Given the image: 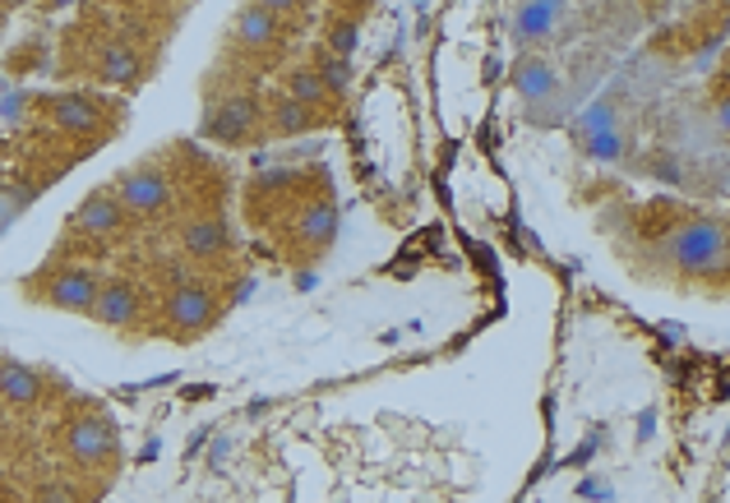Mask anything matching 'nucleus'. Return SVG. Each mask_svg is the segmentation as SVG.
<instances>
[{"label":"nucleus","mask_w":730,"mask_h":503,"mask_svg":"<svg viewBox=\"0 0 730 503\" xmlns=\"http://www.w3.org/2000/svg\"><path fill=\"white\" fill-rule=\"evenodd\" d=\"M180 250L199 263H213L222 254H231V222L222 213H195L180 227Z\"/></svg>","instance_id":"obj_9"},{"label":"nucleus","mask_w":730,"mask_h":503,"mask_svg":"<svg viewBox=\"0 0 730 503\" xmlns=\"http://www.w3.org/2000/svg\"><path fill=\"white\" fill-rule=\"evenodd\" d=\"M717 116H721V129L730 135V93H726V97H717Z\"/></svg>","instance_id":"obj_21"},{"label":"nucleus","mask_w":730,"mask_h":503,"mask_svg":"<svg viewBox=\"0 0 730 503\" xmlns=\"http://www.w3.org/2000/svg\"><path fill=\"white\" fill-rule=\"evenodd\" d=\"M666 254L675 269H685L693 277H721L730 269V227L698 213L666 235Z\"/></svg>","instance_id":"obj_1"},{"label":"nucleus","mask_w":730,"mask_h":503,"mask_svg":"<svg viewBox=\"0 0 730 503\" xmlns=\"http://www.w3.org/2000/svg\"><path fill=\"white\" fill-rule=\"evenodd\" d=\"M721 6H726V10H730V0H721Z\"/></svg>","instance_id":"obj_25"},{"label":"nucleus","mask_w":730,"mask_h":503,"mask_svg":"<svg viewBox=\"0 0 730 503\" xmlns=\"http://www.w3.org/2000/svg\"><path fill=\"white\" fill-rule=\"evenodd\" d=\"M97 291H102V277H97L93 269H84V263H65V269H56V273H51V277L38 286V296H42L51 310L93 314Z\"/></svg>","instance_id":"obj_5"},{"label":"nucleus","mask_w":730,"mask_h":503,"mask_svg":"<svg viewBox=\"0 0 730 503\" xmlns=\"http://www.w3.org/2000/svg\"><path fill=\"white\" fill-rule=\"evenodd\" d=\"M93 74L102 78V84H112V88H135L148 70H144V56H139L135 46L121 42V38H112V42H102V46H97Z\"/></svg>","instance_id":"obj_11"},{"label":"nucleus","mask_w":730,"mask_h":503,"mask_svg":"<svg viewBox=\"0 0 730 503\" xmlns=\"http://www.w3.org/2000/svg\"><path fill=\"white\" fill-rule=\"evenodd\" d=\"M320 120H324L320 112H310L305 102L286 97V93L269 107V129H273V135H305V129H315Z\"/></svg>","instance_id":"obj_17"},{"label":"nucleus","mask_w":730,"mask_h":503,"mask_svg":"<svg viewBox=\"0 0 730 503\" xmlns=\"http://www.w3.org/2000/svg\"><path fill=\"white\" fill-rule=\"evenodd\" d=\"M560 14H564V0H528V6L513 14V38H518V42H541V38H551V29L560 23Z\"/></svg>","instance_id":"obj_16"},{"label":"nucleus","mask_w":730,"mask_h":503,"mask_svg":"<svg viewBox=\"0 0 730 503\" xmlns=\"http://www.w3.org/2000/svg\"><path fill=\"white\" fill-rule=\"evenodd\" d=\"M6 218H10V203L0 199V231H6Z\"/></svg>","instance_id":"obj_23"},{"label":"nucleus","mask_w":730,"mask_h":503,"mask_svg":"<svg viewBox=\"0 0 730 503\" xmlns=\"http://www.w3.org/2000/svg\"><path fill=\"white\" fill-rule=\"evenodd\" d=\"M23 6V0H0V10H19Z\"/></svg>","instance_id":"obj_24"},{"label":"nucleus","mask_w":730,"mask_h":503,"mask_svg":"<svg viewBox=\"0 0 730 503\" xmlns=\"http://www.w3.org/2000/svg\"><path fill=\"white\" fill-rule=\"evenodd\" d=\"M259 97H222L213 102V107L204 112V135L208 139H218V144H231V148H241L254 139V129H259Z\"/></svg>","instance_id":"obj_6"},{"label":"nucleus","mask_w":730,"mask_h":503,"mask_svg":"<svg viewBox=\"0 0 730 503\" xmlns=\"http://www.w3.org/2000/svg\"><path fill=\"white\" fill-rule=\"evenodd\" d=\"M112 195L121 199V208L129 218H158L171 208V176L158 163H139V167H125L112 185Z\"/></svg>","instance_id":"obj_2"},{"label":"nucleus","mask_w":730,"mask_h":503,"mask_svg":"<svg viewBox=\"0 0 730 503\" xmlns=\"http://www.w3.org/2000/svg\"><path fill=\"white\" fill-rule=\"evenodd\" d=\"M163 319L176 337H199L213 328L218 319V301H213V291L199 286V282H180L167 291V301H163Z\"/></svg>","instance_id":"obj_3"},{"label":"nucleus","mask_w":730,"mask_h":503,"mask_svg":"<svg viewBox=\"0 0 730 503\" xmlns=\"http://www.w3.org/2000/svg\"><path fill=\"white\" fill-rule=\"evenodd\" d=\"M88 319L102 328H135L144 319V291L125 277H102L97 305H93Z\"/></svg>","instance_id":"obj_7"},{"label":"nucleus","mask_w":730,"mask_h":503,"mask_svg":"<svg viewBox=\"0 0 730 503\" xmlns=\"http://www.w3.org/2000/svg\"><path fill=\"white\" fill-rule=\"evenodd\" d=\"M42 503H74L70 485H42Z\"/></svg>","instance_id":"obj_20"},{"label":"nucleus","mask_w":730,"mask_h":503,"mask_svg":"<svg viewBox=\"0 0 730 503\" xmlns=\"http://www.w3.org/2000/svg\"><path fill=\"white\" fill-rule=\"evenodd\" d=\"M46 116L56 120L65 135H80V139H97L102 129H112V112H121L116 102H102V97H88V93H61V97H46L42 102Z\"/></svg>","instance_id":"obj_4"},{"label":"nucleus","mask_w":730,"mask_h":503,"mask_svg":"<svg viewBox=\"0 0 730 503\" xmlns=\"http://www.w3.org/2000/svg\"><path fill=\"white\" fill-rule=\"evenodd\" d=\"M333 231H337V208H333V195H315L310 203H301L296 213V241L305 250H328L333 245Z\"/></svg>","instance_id":"obj_14"},{"label":"nucleus","mask_w":730,"mask_h":503,"mask_svg":"<svg viewBox=\"0 0 730 503\" xmlns=\"http://www.w3.org/2000/svg\"><path fill=\"white\" fill-rule=\"evenodd\" d=\"M513 84H518V93H523V97L532 102V107H536V102H545V97L555 93V84H560V78H555V70H551V61L528 56L523 65L513 70Z\"/></svg>","instance_id":"obj_18"},{"label":"nucleus","mask_w":730,"mask_h":503,"mask_svg":"<svg viewBox=\"0 0 730 503\" xmlns=\"http://www.w3.org/2000/svg\"><path fill=\"white\" fill-rule=\"evenodd\" d=\"M46 10H65V6H74V0H42Z\"/></svg>","instance_id":"obj_22"},{"label":"nucleus","mask_w":730,"mask_h":503,"mask_svg":"<svg viewBox=\"0 0 730 503\" xmlns=\"http://www.w3.org/2000/svg\"><path fill=\"white\" fill-rule=\"evenodd\" d=\"M254 6H264V10H269V14H278V19H286V14L301 19L310 0H254Z\"/></svg>","instance_id":"obj_19"},{"label":"nucleus","mask_w":730,"mask_h":503,"mask_svg":"<svg viewBox=\"0 0 730 503\" xmlns=\"http://www.w3.org/2000/svg\"><path fill=\"white\" fill-rule=\"evenodd\" d=\"M125 218L129 213L121 208V199L112 190H93L80 208H74L70 227H74V235H88V241H112V235H121Z\"/></svg>","instance_id":"obj_8"},{"label":"nucleus","mask_w":730,"mask_h":503,"mask_svg":"<svg viewBox=\"0 0 730 503\" xmlns=\"http://www.w3.org/2000/svg\"><path fill=\"white\" fill-rule=\"evenodd\" d=\"M65 453L74 462H102L107 453H116V426L107 416H80L65 430Z\"/></svg>","instance_id":"obj_10"},{"label":"nucleus","mask_w":730,"mask_h":503,"mask_svg":"<svg viewBox=\"0 0 730 503\" xmlns=\"http://www.w3.org/2000/svg\"><path fill=\"white\" fill-rule=\"evenodd\" d=\"M231 38L250 51H273V46H282V19L269 14L264 6H254V0H246V6L231 14Z\"/></svg>","instance_id":"obj_13"},{"label":"nucleus","mask_w":730,"mask_h":503,"mask_svg":"<svg viewBox=\"0 0 730 503\" xmlns=\"http://www.w3.org/2000/svg\"><path fill=\"white\" fill-rule=\"evenodd\" d=\"M282 93L296 97V102H305V107L320 112V116H328V112L337 107V97H343L315 65H286V70H282Z\"/></svg>","instance_id":"obj_12"},{"label":"nucleus","mask_w":730,"mask_h":503,"mask_svg":"<svg viewBox=\"0 0 730 503\" xmlns=\"http://www.w3.org/2000/svg\"><path fill=\"white\" fill-rule=\"evenodd\" d=\"M0 402L14 411H29L42 402V375L23 360H0Z\"/></svg>","instance_id":"obj_15"}]
</instances>
